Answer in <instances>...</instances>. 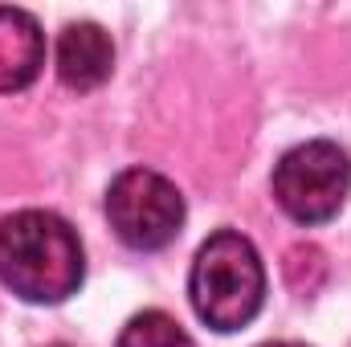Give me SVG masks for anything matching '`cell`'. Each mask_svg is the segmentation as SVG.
<instances>
[{"label": "cell", "instance_id": "cell-1", "mask_svg": "<svg viewBox=\"0 0 351 347\" xmlns=\"http://www.w3.org/2000/svg\"><path fill=\"white\" fill-rule=\"evenodd\" d=\"M86 261L70 221L25 208L0 221V282L25 302H66L82 286Z\"/></svg>", "mask_w": 351, "mask_h": 347}, {"label": "cell", "instance_id": "cell-2", "mask_svg": "<svg viewBox=\"0 0 351 347\" xmlns=\"http://www.w3.org/2000/svg\"><path fill=\"white\" fill-rule=\"evenodd\" d=\"M188 298L213 331H241L265 302V265L254 241L233 229L213 233L196 250Z\"/></svg>", "mask_w": 351, "mask_h": 347}, {"label": "cell", "instance_id": "cell-3", "mask_svg": "<svg viewBox=\"0 0 351 347\" xmlns=\"http://www.w3.org/2000/svg\"><path fill=\"white\" fill-rule=\"evenodd\" d=\"M351 192V160L331 139L290 147L274 168V200L298 225L331 221Z\"/></svg>", "mask_w": 351, "mask_h": 347}, {"label": "cell", "instance_id": "cell-4", "mask_svg": "<svg viewBox=\"0 0 351 347\" xmlns=\"http://www.w3.org/2000/svg\"><path fill=\"white\" fill-rule=\"evenodd\" d=\"M106 221L131 250H164L184 225V196L168 176L152 168H127L106 188Z\"/></svg>", "mask_w": 351, "mask_h": 347}, {"label": "cell", "instance_id": "cell-5", "mask_svg": "<svg viewBox=\"0 0 351 347\" xmlns=\"http://www.w3.org/2000/svg\"><path fill=\"white\" fill-rule=\"evenodd\" d=\"M114 70V45L110 33L94 21L66 25L58 37V78L70 90H98Z\"/></svg>", "mask_w": 351, "mask_h": 347}, {"label": "cell", "instance_id": "cell-6", "mask_svg": "<svg viewBox=\"0 0 351 347\" xmlns=\"http://www.w3.org/2000/svg\"><path fill=\"white\" fill-rule=\"evenodd\" d=\"M45 66V33L33 12L0 8V90H25Z\"/></svg>", "mask_w": 351, "mask_h": 347}, {"label": "cell", "instance_id": "cell-7", "mask_svg": "<svg viewBox=\"0 0 351 347\" xmlns=\"http://www.w3.org/2000/svg\"><path fill=\"white\" fill-rule=\"evenodd\" d=\"M114 347H196V344L188 339V331L176 323L172 315H164V311H143V315H135V319L123 327V335H119Z\"/></svg>", "mask_w": 351, "mask_h": 347}, {"label": "cell", "instance_id": "cell-8", "mask_svg": "<svg viewBox=\"0 0 351 347\" xmlns=\"http://www.w3.org/2000/svg\"><path fill=\"white\" fill-rule=\"evenodd\" d=\"M282 274H286V286L294 294H315L327 278V258L319 246L302 241V246H290L286 250V261H282Z\"/></svg>", "mask_w": 351, "mask_h": 347}, {"label": "cell", "instance_id": "cell-9", "mask_svg": "<svg viewBox=\"0 0 351 347\" xmlns=\"http://www.w3.org/2000/svg\"><path fill=\"white\" fill-rule=\"evenodd\" d=\"M262 347H302V344H262Z\"/></svg>", "mask_w": 351, "mask_h": 347}, {"label": "cell", "instance_id": "cell-10", "mask_svg": "<svg viewBox=\"0 0 351 347\" xmlns=\"http://www.w3.org/2000/svg\"><path fill=\"white\" fill-rule=\"evenodd\" d=\"M53 347H66V344H53Z\"/></svg>", "mask_w": 351, "mask_h": 347}]
</instances>
